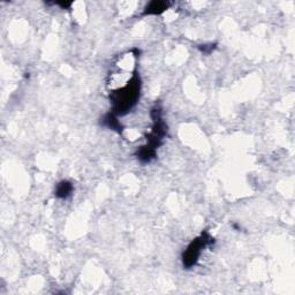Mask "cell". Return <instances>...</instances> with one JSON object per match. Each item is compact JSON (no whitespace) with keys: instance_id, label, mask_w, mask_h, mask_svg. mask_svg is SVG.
<instances>
[{"instance_id":"cell-1","label":"cell","mask_w":295,"mask_h":295,"mask_svg":"<svg viewBox=\"0 0 295 295\" xmlns=\"http://www.w3.org/2000/svg\"><path fill=\"white\" fill-rule=\"evenodd\" d=\"M140 79L135 75L126 86L117 89L111 95L113 102V111L115 114L122 115L128 112L132 107L136 104L138 96H140Z\"/></svg>"},{"instance_id":"cell-2","label":"cell","mask_w":295,"mask_h":295,"mask_svg":"<svg viewBox=\"0 0 295 295\" xmlns=\"http://www.w3.org/2000/svg\"><path fill=\"white\" fill-rule=\"evenodd\" d=\"M209 242H211V238L207 234H204L202 236H200L199 239L194 240L193 242L188 245L186 253L183 254V264L187 267H190L196 264V262H198L201 255V252H202V249Z\"/></svg>"},{"instance_id":"cell-3","label":"cell","mask_w":295,"mask_h":295,"mask_svg":"<svg viewBox=\"0 0 295 295\" xmlns=\"http://www.w3.org/2000/svg\"><path fill=\"white\" fill-rule=\"evenodd\" d=\"M167 6H168L167 3L154 2V3H151L150 5L146 7L145 14H160V13L166 10Z\"/></svg>"},{"instance_id":"cell-4","label":"cell","mask_w":295,"mask_h":295,"mask_svg":"<svg viewBox=\"0 0 295 295\" xmlns=\"http://www.w3.org/2000/svg\"><path fill=\"white\" fill-rule=\"evenodd\" d=\"M71 190H73V187H71L70 183L67 182V181H62L61 183H59V185H58L56 194H57L58 198L66 199L67 196L70 195Z\"/></svg>"}]
</instances>
